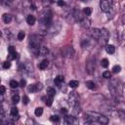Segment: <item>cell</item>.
Returning a JSON list of instances; mask_svg holds the SVG:
<instances>
[{"label":"cell","instance_id":"6da1fadb","mask_svg":"<svg viewBox=\"0 0 125 125\" xmlns=\"http://www.w3.org/2000/svg\"><path fill=\"white\" fill-rule=\"evenodd\" d=\"M40 21L45 26H50L52 23V13L49 9H45L41 14Z\"/></svg>","mask_w":125,"mask_h":125},{"label":"cell","instance_id":"7a4b0ae2","mask_svg":"<svg viewBox=\"0 0 125 125\" xmlns=\"http://www.w3.org/2000/svg\"><path fill=\"white\" fill-rule=\"evenodd\" d=\"M41 37L37 34H33L29 37V47L33 51H38L41 44Z\"/></svg>","mask_w":125,"mask_h":125},{"label":"cell","instance_id":"3957f363","mask_svg":"<svg viewBox=\"0 0 125 125\" xmlns=\"http://www.w3.org/2000/svg\"><path fill=\"white\" fill-rule=\"evenodd\" d=\"M67 102H68V104L70 106H72V107L74 105H76L79 103V96H78V94L76 92H71L69 94V96H68Z\"/></svg>","mask_w":125,"mask_h":125},{"label":"cell","instance_id":"277c9868","mask_svg":"<svg viewBox=\"0 0 125 125\" xmlns=\"http://www.w3.org/2000/svg\"><path fill=\"white\" fill-rule=\"evenodd\" d=\"M62 55L64 58L71 59L73 57V55H74V49L71 46H65L64 48L62 49Z\"/></svg>","mask_w":125,"mask_h":125},{"label":"cell","instance_id":"5b68a950","mask_svg":"<svg viewBox=\"0 0 125 125\" xmlns=\"http://www.w3.org/2000/svg\"><path fill=\"white\" fill-rule=\"evenodd\" d=\"M108 37H109L108 31L105 28H100V38H99V41L102 44H104L108 40Z\"/></svg>","mask_w":125,"mask_h":125},{"label":"cell","instance_id":"8992f818","mask_svg":"<svg viewBox=\"0 0 125 125\" xmlns=\"http://www.w3.org/2000/svg\"><path fill=\"white\" fill-rule=\"evenodd\" d=\"M100 8H101V10H102L103 12H104V13L109 12L110 9H111L108 0H101V1H100Z\"/></svg>","mask_w":125,"mask_h":125},{"label":"cell","instance_id":"52a82bcc","mask_svg":"<svg viewBox=\"0 0 125 125\" xmlns=\"http://www.w3.org/2000/svg\"><path fill=\"white\" fill-rule=\"evenodd\" d=\"M8 52H9V55H8L9 60H15L17 58V52H16V48L14 46L8 47Z\"/></svg>","mask_w":125,"mask_h":125},{"label":"cell","instance_id":"ba28073f","mask_svg":"<svg viewBox=\"0 0 125 125\" xmlns=\"http://www.w3.org/2000/svg\"><path fill=\"white\" fill-rule=\"evenodd\" d=\"M90 35L91 38L95 40H99L100 38V28H91L90 29Z\"/></svg>","mask_w":125,"mask_h":125},{"label":"cell","instance_id":"9c48e42d","mask_svg":"<svg viewBox=\"0 0 125 125\" xmlns=\"http://www.w3.org/2000/svg\"><path fill=\"white\" fill-rule=\"evenodd\" d=\"M86 70L89 74H93L95 72V62L92 61H89L86 64Z\"/></svg>","mask_w":125,"mask_h":125},{"label":"cell","instance_id":"30bf717a","mask_svg":"<svg viewBox=\"0 0 125 125\" xmlns=\"http://www.w3.org/2000/svg\"><path fill=\"white\" fill-rule=\"evenodd\" d=\"M42 88H43V85H42V83H35V84H33V85H30V87H29V91L30 92H39V91H41L42 90Z\"/></svg>","mask_w":125,"mask_h":125},{"label":"cell","instance_id":"8fae6325","mask_svg":"<svg viewBox=\"0 0 125 125\" xmlns=\"http://www.w3.org/2000/svg\"><path fill=\"white\" fill-rule=\"evenodd\" d=\"M97 122H99L100 124H107L108 123V117L103 114H99V116L97 117Z\"/></svg>","mask_w":125,"mask_h":125},{"label":"cell","instance_id":"7c38bea8","mask_svg":"<svg viewBox=\"0 0 125 125\" xmlns=\"http://www.w3.org/2000/svg\"><path fill=\"white\" fill-rule=\"evenodd\" d=\"M80 23H81V25H82L84 28H89L90 25H91V21H90L87 17H84V18L80 21Z\"/></svg>","mask_w":125,"mask_h":125},{"label":"cell","instance_id":"4fadbf2b","mask_svg":"<svg viewBox=\"0 0 125 125\" xmlns=\"http://www.w3.org/2000/svg\"><path fill=\"white\" fill-rule=\"evenodd\" d=\"M64 120H65V122H66L67 124H75V123L78 122L77 119H76L74 116H69V115H66V116L64 117Z\"/></svg>","mask_w":125,"mask_h":125},{"label":"cell","instance_id":"5bb4252c","mask_svg":"<svg viewBox=\"0 0 125 125\" xmlns=\"http://www.w3.org/2000/svg\"><path fill=\"white\" fill-rule=\"evenodd\" d=\"M38 54L40 56H47L49 54V49L47 47H45V46H41L39 48V50H38Z\"/></svg>","mask_w":125,"mask_h":125},{"label":"cell","instance_id":"9a60e30c","mask_svg":"<svg viewBox=\"0 0 125 125\" xmlns=\"http://www.w3.org/2000/svg\"><path fill=\"white\" fill-rule=\"evenodd\" d=\"M2 20H3V21H4L5 23H10L11 21H12V16H11L10 14L5 13V14H3V16H2Z\"/></svg>","mask_w":125,"mask_h":125},{"label":"cell","instance_id":"2e32d148","mask_svg":"<svg viewBox=\"0 0 125 125\" xmlns=\"http://www.w3.org/2000/svg\"><path fill=\"white\" fill-rule=\"evenodd\" d=\"M35 21H36V19H35L34 16L28 15V16L26 17V22H27L29 25H33V24L35 23Z\"/></svg>","mask_w":125,"mask_h":125},{"label":"cell","instance_id":"e0dca14e","mask_svg":"<svg viewBox=\"0 0 125 125\" xmlns=\"http://www.w3.org/2000/svg\"><path fill=\"white\" fill-rule=\"evenodd\" d=\"M48 65H49V61H48V60H43V61L39 63L38 67H39L40 69L44 70V69H46V68L48 67Z\"/></svg>","mask_w":125,"mask_h":125},{"label":"cell","instance_id":"ac0fdd59","mask_svg":"<svg viewBox=\"0 0 125 125\" xmlns=\"http://www.w3.org/2000/svg\"><path fill=\"white\" fill-rule=\"evenodd\" d=\"M85 85H86V87H87L88 89H90V90H95V89H96V84H95L94 81H92V80L86 81V82H85Z\"/></svg>","mask_w":125,"mask_h":125},{"label":"cell","instance_id":"d6986e66","mask_svg":"<svg viewBox=\"0 0 125 125\" xmlns=\"http://www.w3.org/2000/svg\"><path fill=\"white\" fill-rule=\"evenodd\" d=\"M90 45H91V40L90 39H84L83 38L81 40V46H82L83 49H85L87 47H90Z\"/></svg>","mask_w":125,"mask_h":125},{"label":"cell","instance_id":"ffe728a7","mask_svg":"<svg viewBox=\"0 0 125 125\" xmlns=\"http://www.w3.org/2000/svg\"><path fill=\"white\" fill-rule=\"evenodd\" d=\"M105 51L108 54H113L115 52V47L113 45H106L105 46Z\"/></svg>","mask_w":125,"mask_h":125},{"label":"cell","instance_id":"44dd1931","mask_svg":"<svg viewBox=\"0 0 125 125\" xmlns=\"http://www.w3.org/2000/svg\"><path fill=\"white\" fill-rule=\"evenodd\" d=\"M68 86L70 88H77L79 86V82L77 80H70L68 82Z\"/></svg>","mask_w":125,"mask_h":125},{"label":"cell","instance_id":"7402d4cb","mask_svg":"<svg viewBox=\"0 0 125 125\" xmlns=\"http://www.w3.org/2000/svg\"><path fill=\"white\" fill-rule=\"evenodd\" d=\"M10 112H11V115H12V116L16 117L17 119L19 118V110H18V108H17V107H12Z\"/></svg>","mask_w":125,"mask_h":125},{"label":"cell","instance_id":"603a6c76","mask_svg":"<svg viewBox=\"0 0 125 125\" xmlns=\"http://www.w3.org/2000/svg\"><path fill=\"white\" fill-rule=\"evenodd\" d=\"M47 94H48V96H49V97H53V98H54V96L56 95V91H55V89H54V88L50 87V88H48V89H47Z\"/></svg>","mask_w":125,"mask_h":125},{"label":"cell","instance_id":"cb8c5ba5","mask_svg":"<svg viewBox=\"0 0 125 125\" xmlns=\"http://www.w3.org/2000/svg\"><path fill=\"white\" fill-rule=\"evenodd\" d=\"M83 14H84L86 17L90 16V15L92 14V8H90V7H86V8H84V9H83Z\"/></svg>","mask_w":125,"mask_h":125},{"label":"cell","instance_id":"d4e9b609","mask_svg":"<svg viewBox=\"0 0 125 125\" xmlns=\"http://www.w3.org/2000/svg\"><path fill=\"white\" fill-rule=\"evenodd\" d=\"M43 113V108L42 107H36L35 110H34V114L36 116H41Z\"/></svg>","mask_w":125,"mask_h":125},{"label":"cell","instance_id":"484cf974","mask_svg":"<svg viewBox=\"0 0 125 125\" xmlns=\"http://www.w3.org/2000/svg\"><path fill=\"white\" fill-rule=\"evenodd\" d=\"M61 82H63V76H62V75H58V76L55 78V83L60 84Z\"/></svg>","mask_w":125,"mask_h":125},{"label":"cell","instance_id":"4316f807","mask_svg":"<svg viewBox=\"0 0 125 125\" xmlns=\"http://www.w3.org/2000/svg\"><path fill=\"white\" fill-rule=\"evenodd\" d=\"M20 85H19V83L16 81V80H11L10 81V87L11 88H13V89H15V88H17V87H19Z\"/></svg>","mask_w":125,"mask_h":125},{"label":"cell","instance_id":"83f0119b","mask_svg":"<svg viewBox=\"0 0 125 125\" xmlns=\"http://www.w3.org/2000/svg\"><path fill=\"white\" fill-rule=\"evenodd\" d=\"M12 101H13L14 104H18V103L20 102V96H19L18 94H15V95L12 97Z\"/></svg>","mask_w":125,"mask_h":125},{"label":"cell","instance_id":"f1b7e54d","mask_svg":"<svg viewBox=\"0 0 125 125\" xmlns=\"http://www.w3.org/2000/svg\"><path fill=\"white\" fill-rule=\"evenodd\" d=\"M24 37H25V33H24V31H20V32L18 33V39H19L20 41L23 40Z\"/></svg>","mask_w":125,"mask_h":125},{"label":"cell","instance_id":"f546056e","mask_svg":"<svg viewBox=\"0 0 125 125\" xmlns=\"http://www.w3.org/2000/svg\"><path fill=\"white\" fill-rule=\"evenodd\" d=\"M108 60L107 59H103L102 60V62H101V64H102V66L103 67H107L108 66Z\"/></svg>","mask_w":125,"mask_h":125},{"label":"cell","instance_id":"4dcf8cb0","mask_svg":"<svg viewBox=\"0 0 125 125\" xmlns=\"http://www.w3.org/2000/svg\"><path fill=\"white\" fill-rule=\"evenodd\" d=\"M120 70H121V66L119 64H116V65H114L112 67V71L114 73H118V72H120Z\"/></svg>","mask_w":125,"mask_h":125},{"label":"cell","instance_id":"1f68e13d","mask_svg":"<svg viewBox=\"0 0 125 125\" xmlns=\"http://www.w3.org/2000/svg\"><path fill=\"white\" fill-rule=\"evenodd\" d=\"M103 77L104 78H106V79H109L111 77V73L108 70H105V71L103 72Z\"/></svg>","mask_w":125,"mask_h":125},{"label":"cell","instance_id":"d6a6232c","mask_svg":"<svg viewBox=\"0 0 125 125\" xmlns=\"http://www.w3.org/2000/svg\"><path fill=\"white\" fill-rule=\"evenodd\" d=\"M11 3H12V0H0V4H1V5L10 6Z\"/></svg>","mask_w":125,"mask_h":125},{"label":"cell","instance_id":"836d02e7","mask_svg":"<svg viewBox=\"0 0 125 125\" xmlns=\"http://www.w3.org/2000/svg\"><path fill=\"white\" fill-rule=\"evenodd\" d=\"M52 104H53V97H49L48 96V99L46 100V104L48 106H50V105H52Z\"/></svg>","mask_w":125,"mask_h":125},{"label":"cell","instance_id":"e575fe53","mask_svg":"<svg viewBox=\"0 0 125 125\" xmlns=\"http://www.w3.org/2000/svg\"><path fill=\"white\" fill-rule=\"evenodd\" d=\"M50 120H51V121H53V122H59L60 117H59L58 115H52V116L50 117Z\"/></svg>","mask_w":125,"mask_h":125},{"label":"cell","instance_id":"d590c367","mask_svg":"<svg viewBox=\"0 0 125 125\" xmlns=\"http://www.w3.org/2000/svg\"><path fill=\"white\" fill-rule=\"evenodd\" d=\"M10 67H11V62H3V68L8 69V68H10Z\"/></svg>","mask_w":125,"mask_h":125},{"label":"cell","instance_id":"8d00e7d4","mask_svg":"<svg viewBox=\"0 0 125 125\" xmlns=\"http://www.w3.org/2000/svg\"><path fill=\"white\" fill-rule=\"evenodd\" d=\"M28 102H29L28 97H27V96H23V97H22V104H27Z\"/></svg>","mask_w":125,"mask_h":125},{"label":"cell","instance_id":"74e56055","mask_svg":"<svg viewBox=\"0 0 125 125\" xmlns=\"http://www.w3.org/2000/svg\"><path fill=\"white\" fill-rule=\"evenodd\" d=\"M57 3H58V5H59L60 7H63V6L65 5V2H64L63 0H58Z\"/></svg>","mask_w":125,"mask_h":125},{"label":"cell","instance_id":"f35d334b","mask_svg":"<svg viewBox=\"0 0 125 125\" xmlns=\"http://www.w3.org/2000/svg\"><path fill=\"white\" fill-rule=\"evenodd\" d=\"M5 92H6V88L4 86H0V94L3 95Z\"/></svg>","mask_w":125,"mask_h":125},{"label":"cell","instance_id":"ab89813d","mask_svg":"<svg viewBox=\"0 0 125 125\" xmlns=\"http://www.w3.org/2000/svg\"><path fill=\"white\" fill-rule=\"evenodd\" d=\"M25 84H26V82H25V80H24V79H21L19 85H20V86H21V87H24V86H25Z\"/></svg>","mask_w":125,"mask_h":125},{"label":"cell","instance_id":"60d3db41","mask_svg":"<svg viewBox=\"0 0 125 125\" xmlns=\"http://www.w3.org/2000/svg\"><path fill=\"white\" fill-rule=\"evenodd\" d=\"M3 113H4V108H3V106L0 104V115H3Z\"/></svg>","mask_w":125,"mask_h":125},{"label":"cell","instance_id":"b9f144b4","mask_svg":"<svg viewBox=\"0 0 125 125\" xmlns=\"http://www.w3.org/2000/svg\"><path fill=\"white\" fill-rule=\"evenodd\" d=\"M62 113H66V112H67L66 108H62Z\"/></svg>","mask_w":125,"mask_h":125},{"label":"cell","instance_id":"7bdbcfd3","mask_svg":"<svg viewBox=\"0 0 125 125\" xmlns=\"http://www.w3.org/2000/svg\"><path fill=\"white\" fill-rule=\"evenodd\" d=\"M1 35H2V32H1V30H0V36H1Z\"/></svg>","mask_w":125,"mask_h":125},{"label":"cell","instance_id":"ee69618b","mask_svg":"<svg viewBox=\"0 0 125 125\" xmlns=\"http://www.w3.org/2000/svg\"><path fill=\"white\" fill-rule=\"evenodd\" d=\"M0 82H1V79H0Z\"/></svg>","mask_w":125,"mask_h":125}]
</instances>
